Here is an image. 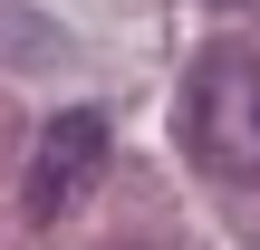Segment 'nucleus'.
<instances>
[{
    "mask_svg": "<svg viewBox=\"0 0 260 250\" xmlns=\"http://www.w3.org/2000/svg\"><path fill=\"white\" fill-rule=\"evenodd\" d=\"M183 145L203 173L260 183V48H203L183 87Z\"/></svg>",
    "mask_w": 260,
    "mask_h": 250,
    "instance_id": "1",
    "label": "nucleus"
},
{
    "mask_svg": "<svg viewBox=\"0 0 260 250\" xmlns=\"http://www.w3.org/2000/svg\"><path fill=\"white\" fill-rule=\"evenodd\" d=\"M96 173H106V116H96V106L48 116V135H39V154H29V222H68Z\"/></svg>",
    "mask_w": 260,
    "mask_h": 250,
    "instance_id": "2",
    "label": "nucleus"
}]
</instances>
